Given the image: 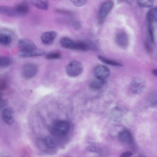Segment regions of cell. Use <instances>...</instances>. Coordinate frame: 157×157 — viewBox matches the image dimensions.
<instances>
[{
  "instance_id": "4",
  "label": "cell",
  "mask_w": 157,
  "mask_h": 157,
  "mask_svg": "<svg viewBox=\"0 0 157 157\" xmlns=\"http://www.w3.org/2000/svg\"><path fill=\"white\" fill-rule=\"evenodd\" d=\"M19 52H25L36 48V46L31 40L26 38L19 39L17 43Z\"/></svg>"
},
{
  "instance_id": "6",
  "label": "cell",
  "mask_w": 157,
  "mask_h": 157,
  "mask_svg": "<svg viewBox=\"0 0 157 157\" xmlns=\"http://www.w3.org/2000/svg\"><path fill=\"white\" fill-rule=\"evenodd\" d=\"M37 70V67L35 64L32 63H28L23 65L22 73L25 78H30L35 76Z\"/></svg>"
},
{
  "instance_id": "27",
  "label": "cell",
  "mask_w": 157,
  "mask_h": 157,
  "mask_svg": "<svg viewBox=\"0 0 157 157\" xmlns=\"http://www.w3.org/2000/svg\"><path fill=\"white\" fill-rule=\"evenodd\" d=\"M71 2L75 6L77 7H81L85 5L87 2V1L85 0H71Z\"/></svg>"
},
{
  "instance_id": "23",
  "label": "cell",
  "mask_w": 157,
  "mask_h": 157,
  "mask_svg": "<svg viewBox=\"0 0 157 157\" xmlns=\"http://www.w3.org/2000/svg\"><path fill=\"white\" fill-rule=\"evenodd\" d=\"M13 60L12 58L9 56H2L0 57V66L4 67L11 64Z\"/></svg>"
},
{
  "instance_id": "17",
  "label": "cell",
  "mask_w": 157,
  "mask_h": 157,
  "mask_svg": "<svg viewBox=\"0 0 157 157\" xmlns=\"http://www.w3.org/2000/svg\"><path fill=\"white\" fill-rule=\"evenodd\" d=\"M147 18L148 24L152 25L157 21V7L151 8L147 12Z\"/></svg>"
},
{
  "instance_id": "28",
  "label": "cell",
  "mask_w": 157,
  "mask_h": 157,
  "mask_svg": "<svg viewBox=\"0 0 157 157\" xmlns=\"http://www.w3.org/2000/svg\"><path fill=\"white\" fill-rule=\"evenodd\" d=\"M148 28L151 40L152 42H153L154 38L152 25L148 24Z\"/></svg>"
},
{
  "instance_id": "29",
  "label": "cell",
  "mask_w": 157,
  "mask_h": 157,
  "mask_svg": "<svg viewBox=\"0 0 157 157\" xmlns=\"http://www.w3.org/2000/svg\"><path fill=\"white\" fill-rule=\"evenodd\" d=\"M87 150L90 152H99L100 150L98 147L94 146H89L87 147Z\"/></svg>"
},
{
  "instance_id": "33",
  "label": "cell",
  "mask_w": 157,
  "mask_h": 157,
  "mask_svg": "<svg viewBox=\"0 0 157 157\" xmlns=\"http://www.w3.org/2000/svg\"><path fill=\"white\" fill-rule=\"evenodd\" d=\"M152 72L154 75L157 77V69L153 70Z\"/></svg>"
},
{
  "instance_id": "5",
  "label": "cell",
  "mask_w": 157,
  "mask_h": 157,
  "mask_svg": "<svg viewBox=\"0 0 157 157\" xmlns=\"http://www.w3.org/2000/svg\"><path fill=\"white\" fill-rule=\"evenodd\" d=\"M144 81L141 78H136L131 82L130 88L131 92L135 94H139L144 90L145 87Z\"/></svg>"
},
{
  "instance_id": "2",
  "label": "cell",
  "mask_w": 157,
  "mask_h": 157,
  "mask_svg": "<svg viewBox=\"0 0 157 157\" xmlns=\"http://www.w3.org/2000/svg\"><path fill=\"white\" fill-rule=\"evenodd\" d=\"M82 64L79 61L74 60L70 62L66 68L67 75L70 77H75L80 75L82 71Z\"/></svg>"
},
{
  "instance_id": "9",
  "label": "cell",
  "mask_w": 157,
  "mask_h": 157,
  "mask_svg": "<svg viewBox=\"0 0 157 157\" xmlns=\"http://www.w3.org/2000/svg\"><path fill=\"white\" fill-rule=\"evenodd\" d=\"M0 13L3 15L11 17H22L18 12L15 7L2 6H0Z\"/></svg>"
},
{
  "instance_id": "26",
  "label": "cell",
  "mask_w": 157,
  "mask_h": 157,
  "mask_svg": "<svg viewBox=\"0 0 157 157\" xmlns=\"http://www.w3.org/2000/svg\"><path fill=\"white\" fill-rule=\"evenodd\" d=\"M137 2L140 6L146 8L151 7L154 3L152 0H138Z\"/></svg>"
},
{
  "instance_id": "8",
  "label": "cell",
  "mask_w": 157,
  "mask_h": 157,
  "mask_svg": "<svg viewBox=\"0 0 157 157\" xmlns=\"http://www.w3.org/2000/svg\"><path fill=\"white\" fill-rule=\"evenodd\" d=\"M57 35V32L54 31L44 32L41 36V41L45 45H51L53 43Z\"/></svg>"
},
{
  "instance_id": "32",
  "label": "cell",
  "mask_w": 157,
  "mask_h": 157,
  "mask_svg": "<svg viewBox=\"0 0 157 157\" xmlns=\"http://www.w3.org/2000/svg\"><path fill=\"white\" fill-rule=\"evenodd\" d=\"M72 26L75 29H78L81 27V24L79 22L77 21H75L73 22Z\"/></svg>"
},
{
  "instance_id": "20",
  "label": "cell",
  "mask_w": 157,
  "mask_h": 157,
  "mask_svg": "<svg viewBox=\"0 0 157 157\" xmlns=\"http://www.w3.org/2000/svg\"><path fill=\"white\" fill-rule=\"evenodd\" d=\"M105 84V80L95 78L90 83V87L94 90H97L101 89Z\"/></svg>"
},
{
  "instance_id": "24",
  "label": "cell",
  "mask_w": 157,
  "mask_h": 157,
  "mask_svg": "<svg viewBox=\"0 0 157 157\" xmlns=\"http://www.w3.org/2000/svg\"><path fill=\"white\" fill-rule=\"evenodd\" d=\"M61 57V54L58 52H52L46 54L45 58L48 59L54 60L60 59Z\"/></svg>"
},
{
  "instance_id": "34",
  "label": "cell",
  "mask_w": 157,
  "mask_h": 157,
  "mask_svg": "<svg viewBox=\"0 0 157 157\" xmlns=\"http://www.w3.org/2000/svg\"><path fill=\"white\" fill-rule=\"evenodd\" d=\"M136 157H147L144 156V155H140Z\"/></svg>"
},
{
  "instance_id": "15",
  "label": "cell",
  "mask_w": 157,
  "mask_h": 157,
  "mask_svg": "<svg viewBox=\"0 0 157 157\" xmlns=\"http://www.w3.org/2000/svg\"><path fill=\"white\" fill-rule=\"evenodd\" d=\"M13 41V36L9 32H1L0 33V44L3 46H7L11 44Z\"/></svg>"
},
{
  "instance_id": "18",
  "label": "cell",
  "mask_w": 157,
  "mask_h": 157,
  "mask_svg": "<svg viewBox=\"0 0 157 157\" xmlns=\"http://www.w3.org/2000/svg\"><path fill=\"white\" fill-rule=\"evenodd\" d=\"M119 137L121 140L126 143H130L132 140L131 134L129 131L126 130L120 132L119 134Z\"/></svg>"
},
{
  "instance_id": "30",
  "label": "cell",
  "mask_w": 157,
  "mask_h": 157,
  "mask_svg": "<svg viewBox=\"0 0 157 157\" xmlns=\"http://www.w3.org/2000/svg\"><path fill=\"white\" fill-rule=\"evenodd\" d=\"M7 87V83L4 80H1L0 83V88L1 90L5 89Z\"/></svg>"
},
{
  "instance_id": "3",
  "label": "cell",
  "mask_w": 157,
  "mask_h": 157,
  "mask_svg": "<svg viewBox=\"0 0 157 157\" xmlns=\"http://www.w3.org/2000/svg\"><path fill=\"white\" fill-rule=\"evenodd\" d=\"M113 6L114 2L112 1H107L102 4L99 10L98 15V21L100 24L103 22Z\"/></svg>"
},
{
  "instance_id": "21",
  "label": "cell",
  "mask_w": 157,
  "mask_h": 157,
  "mask_svg": "<svg viewBox=\"0 0 157 157\" xmlns=\"http://www.w3.org/2000/svg\"><path fill=\"white\" fill-rule=\"evenodd\" d=\"M42 141L44 145L47 148L53 149L56 146L57 143L56 141L51 137L46 136Z\"/></svg>"
},
{
  "instance_id": "10",
  "label": "cell",
  "mask_w": 157,
  "mask_h": 157,
  "mask_svg": "<svg viewBox=\"0 0 157 157\" xmlns=\"http://www.w3.org/2000/svg\"><path fill=\"white\" fill-rule=\"evenodd\" d=\"M115 40L116 44L122 48H125L129 44V38L128 35L124 32H118L116 36Z\"/></svg>"
},
{
  "instance_id": "19",
  "label": "cell",
  "mask_w": 157,
  "mask_h": 157,
  "mask_svg": "<svg viewBox=\"0 0 157 157\" xmlns=\"http://www.w3.org/2000/svg\"><path fill=\"white\" fill-rule=\"evenodd\" d=\"M30 3L39 9L46 10L48 9L49 3L46 0H31Z\"/></svg>"
},
{
  "instance_id": "13",
  "label": "cell",
  "mask_w": 157,
  "mask_h": 157,
  "mask_svg": "<svg viewBox=\"0 0 157 157\" xmlns=\"http://www.w3.org/2000/svg\"><path fill=\"white\" fill-rule=\"evenodd\" d=\"M45 54V52L44 50L37 48L27 52H19L18 55L21 58H29L41 56Z\"/></svg>"
},
{
  "instance_id": "14",
  "label": "cell",
  "mask_w": 157,
  "mask_h": 157,
  "mask_svg": "<svg viewBox=\"0 0 157 157\" xmlns=\"http://www.w3.org/2000/svg\"><path fill=\"white\" fill-rule=\"evenodd\" d=\"M61 45L63 48L69 49L76 50V42L67 36H64L60 40Z\"/></svg>"
},
{
  "instance_id": "31",
  "label": "cell",
  "mask_w": 157,
  "mask_h": 157,
  "mask_svg": "<svg viewBox=\"0 0 157 157\" xmlns=\"http://www.w3.org/2000/svg\"><path fill=\"white\" fill-rule=\"evenodd\" d=\"M132 155V153L129 151H126L122 153L120 157H130Z\"/></svg>"
},
{
  "instance_id": "7",
  "label": "cell",
  "mask_w": 157,
  "mask_h": 157,
  "mask_svg": "<svg viewBox=\"0 0 157 157\" xmlns=\"http://www.w3.org/2000/svg\"><path fill=\"white\" fill-rule=\"evenodd\" d=\"M94 73L96 78L105 80L109 76L110 71L107 66L99 65L95 68Z\"/></svg>"
},
{
  "instance_id": "25",
  "label": "cell",
  "mask_w": 157,
  "mask_h": 157,
  "mask_svg": "<svg viewBox=\"0 0 157 157\" xmlns=\"http://www.w3.org/2000/svg\"><path fill=\"white\" fill-rule=\"evenodd\" d=\"M148 101L152 107L157 106V94L152 93L150 94L148 97Z\"/></svg>"
},
{
  "instance_id": "12",
  "label": "cell",
  "mask_w": 157,
  "mask_h": 157,
  "mask_svg": "<svg viewBox=\"0 0 157 157\" xmlns=\"http://www.w3.org/2000/svg\"><path fill=\"white\" fill-rule=\"evenodd\" d=\"M124 115V112L120 108L116 107L111 111L109 115V119L114 122H119L121 121Z\"/></svg>"
},
{
  "instance_id": "11",
  "label": "cell",
  "mask_w": 157,
  "mask_h": 157,
  "mask_svg": "<svg viewBox=\"0 0 157 157\" xmlns=\"http://www.w3.org/2000/svg\"><path fill=\"white\" fill-rule=\"evenodd\" d=\"M2 116L3 121L7 124L10 125L13 122V112L10 108H6L4 109L2 111Z\"/></svg>"
},
{
  "instance_id": "1",
  "label": "cell",
  "mask_w": 157,
  "mask_h": 157,
  "mask_svg": "<svg viewBox=\"0 0 157 157\" xmlns=\"http://www.w3.org/2000/svg\"><path fill=\"white\" fill-rule=\"evenodd\" d=\"M70 129V125L68 121L58 120L55 121L52 124L50 131L52 134L56 136H62L68 133Z\"/></svg>"
},
{
  "instance_id": "16",
  "label": "cell",
  "mask_w": 157,
  "mask_h": 157,
  "mask_svg": "<svg viewBox=\"0 0 157 157\" xmlns=\"http://www.w3.org/2000/svg\"><path fill=\"white\" fill-rule=\"evenodd\" d=\"M18 12L23 16L26 14L29 10L28 3L25 1H22L18 3L15 6Z\"/></svg>"
},
{
  "instance_id": "22",
  "label": "cell",
  "mask_w": 157,
  "mask_h": 157,
  "mask_svg": "<svg viewBox=\"0 0 157 157\" xmlns=\"http://www.w3.org/2000/svg\"><path fill=\"white\" fill-rule=\"evenodd\" d=\"M98 57L100 60L106 64L118 67L122 66V64L119 62L108 59L102 56L98 55Z\"/></svg>"
}]
</instances>
